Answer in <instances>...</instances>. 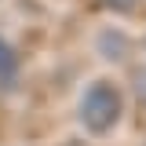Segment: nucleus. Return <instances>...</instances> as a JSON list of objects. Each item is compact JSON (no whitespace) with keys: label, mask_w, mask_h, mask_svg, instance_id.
I'll use <instances>...</instances> for the list:
<instances>
[{"label":"nucleus","mask_w":146,"mask_h":146,"mask_svg":"<svg viewBox=\"0 0 146 146\" xmlns=\"http://www.w3.org/2000/svg\"><path fill=\"white\" fill-rule=\"evenodd\" d=\"M121 113H124V95L117 91V84H110V80L88 84L84 99H80V121H84L88 131H95V135L113 131Z\"/></svg>","instance_id":"obj_1"},{"label":"nucleus","mask_w":146,"mask_h":146,"mask_svg":"<svg viewBox=\"0 0 146 146\" xmlns=\"http://www.w3.org/2000/svg\"><path fill=\"white\" fill-rule=\"evenodd\" d=\"M15 70H18V58H15V51H11V44L0 40V80H11Z\"/></svg>","instance_id":"obj_2"},{"label":"nucleus","mask_w":146,"mask_h":146,"mask_svg":"<svg viewBox=\"0 0 146 146\" xmlns=\"http://www.w3.org/2000/svg\"><path fill=\"white\" fill-rule=\"evenodd\" d=\"M106 7H113V11H131V7H139V0H102Z\"/></svg>","instance_id":"obj_3"}]
</instances>
